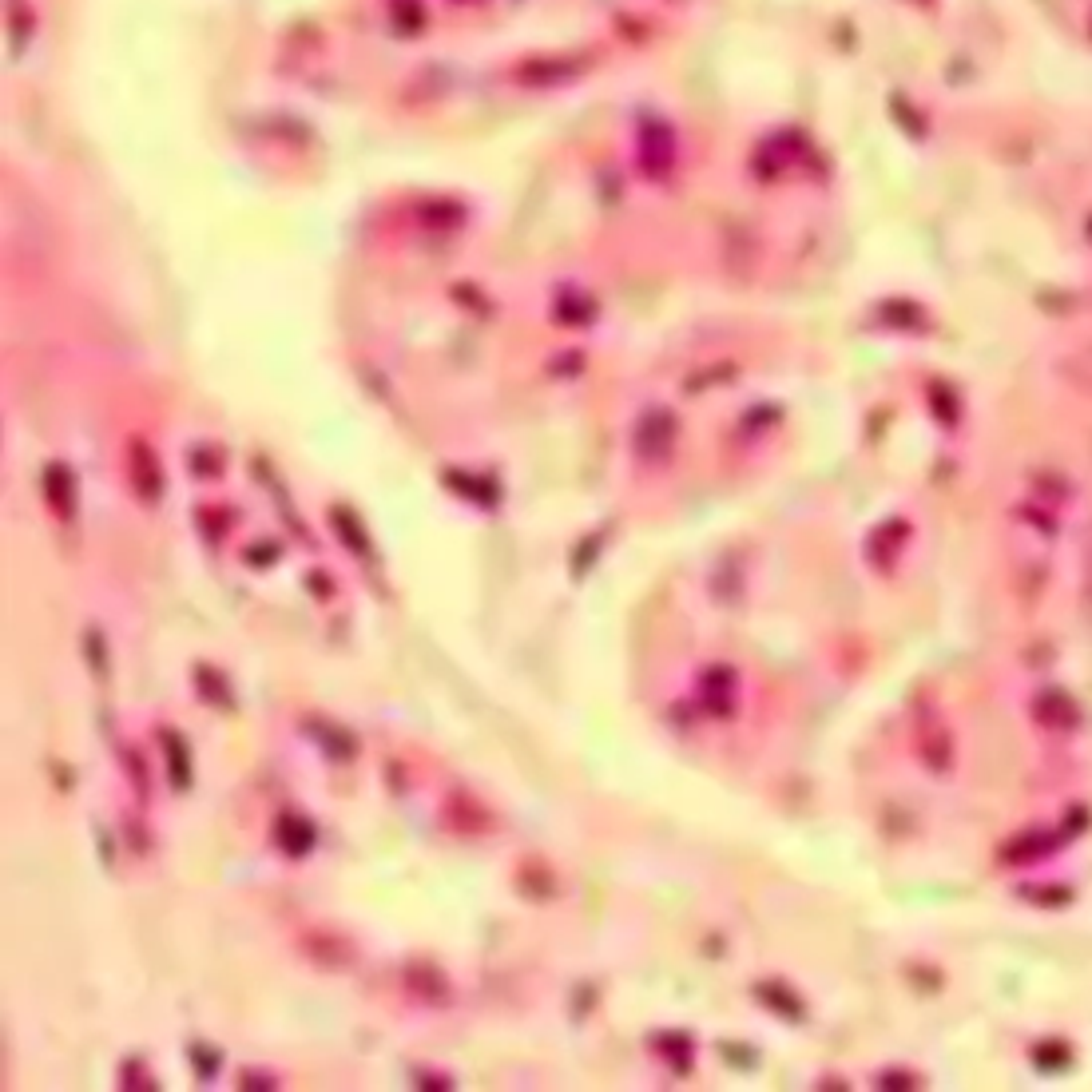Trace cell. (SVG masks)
Instances as JSON below:
<instances>
[{
    "instance_id": "obj_1",
    "label": "cell",
    "mask_w": 1092,
    "mask_h": 1092,
    "mask_svg": "<svg viewBox=\"0 0 1092 1092\" xmlns=\"http://www.w3.org/2000/svg\"><path fill=\"white\" fill-rule=\"evenodd\" d=\"M580 68L568 64V60H528L524 68H516V79L528 83V87H548V83H564L572 79Z\"/></svg>"
},
{
    "instance_id": "obj_2",
    "label": "cell",
    "mask_w": 1092,
    "mask_h": 1092,
    "mask_svg": "<svg viewBox=\"0 0 1092 1092\" xmlns=\"http://www.w3.org/2000/svg\"><path fill=\"white\" fill-rule=\"evenodd\" d=\"M393 16H397V24H401V32H405V36H413V32H417V24H421V8H417V4H409V0H393Z\"/></svg>"
}]
</instances>
